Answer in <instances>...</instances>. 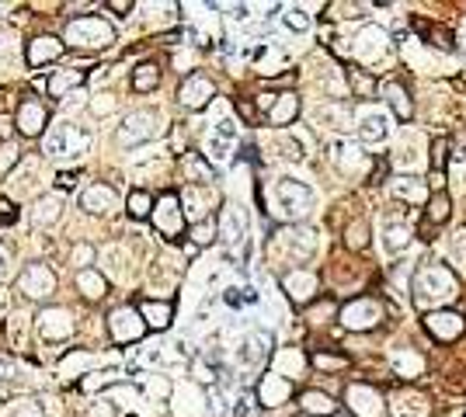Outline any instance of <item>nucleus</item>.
<instances>
[{
    "instance_id": "1",
    "label": "nucleus",
    "mask_w": 466,
    "mask_h": 417,
    "mask_svg": "<svg viewBox=\"0 0 466 417\" xmlns=\"http://www.w3.org/2000/svg\"><path fill=\"white\" fill-rule=\"evenodd\" d=\"M84 150H87V136L70 122L53 125V132L46 136V153L49 157H80Z\"/></svg>"
},
{
    "instance_id": "2",
    "label": "nucleus",
    "mask_w": 466,
    "mask_h": 417,
    "mask_svg": "<svg viewBox=\"0 0 466 417\" xmlns=\"http://www.w3.org/2000/svg\"><path fill=\"white\" fill-rule=\"evenodd\" d=\"M67 39H70L74 46L101 49V46H108L115 35H112V28H108L101 18H80V21H70V28H67Z\"/></svg>"
},
{
    "instance_id": "3",
    "label": "nucleus",
    "mask_w": 466,
    "mask_h": 417,
    "mask_svg": "<svg viewBox=\"0 0 466 417\" xmlns=\"http://www.w3.org/2000/svg\"><path fill=\"white\" fill-rule=\"evenodd\" d=\"M18 289L28 296V299H46L56 292V275L49 265H28L18 278Z\"/></svg>"
},
{
    "instance_id": "4",
    "label": "nucleus",
    "mask_w": 466,
    "mask_h": 417,
    "mask_svg": "<svg viewBox=\"0 0 466 417\" xmlns=\"http://www.w3.org/2000/svg\"><path fill=\"white\" fill-rule=\"evenodd\" d=\"M150 136H157V115H153V112H136V115H129L126 125L119 129V143H122V146H136V143H143V139H150Z\"/></svg>"
},
{
    "instance_id": "5",
    "label": "nucleus",
    "mask_w": 466,
    "mask_h": 417,
    "mask_svg": "<svg viewBox=\"0 0 466 417\" xmlns=\"http://www.w3.org/2000/svg\"><path fill=\"white\" fill-rule=\"evenodd\" d=\"M49 125V112H46V105L39 101V98H25L21 101V108H18V129L25 132V136H39L42 129Z\"/></svg>"
},
{
    "instance_id": "6",
    "label": "nucleus",
    "mask_w": 466,
    "mask_h": 417,
    "mask_svg": "<svg viewBox=\"0 0 466 417\" xmlns=\"http://www.w3.org/2000/svg\"><path fill=\"white\" fill-rule=\"evenodd\" d=\"M150 216H153V223H157L160 233H167V237H178V233H181V213H178V198H174V195L160 198V202L153 205Z\"/></svg>"
},
{
    "instance_id": "7",
    "label": "nucleus",
    "mask_w": 466,
    "mask_h": 417,
    "mask_svg": "<svg viewBox=\"0 0 466 417\" xmlns=\"http://www.w3.org/2000/svg\"><path fill=\"white\" fill-rule=\"evenodd\" d=\"M108 320H112V323H108L112 341L126 344V341H139V337H143V323L136 320V313H132V310H115Z\"/></svg>"
},
{
    "instance_id": "8",
    "label": "nucleus",
    "mask_w": 466,
    "mask_h": 417,
    "mask_svg": "<svg viewBox=\"0 0 466 417\" xmlns=\"http://www.w3.org/2000/svg\"><path fill=\"white\" fill-rule=\"evenodd\" d=\"M39 330L46 341H56V337H70L74 323H70V313L67 310H42L39 313Z\"/></svg>"
},
{
    "instance_id": "9",
    "label": "nucleus",
    "mask_w": 466,
    "mask_h": 417,
    "mask_svg": "<svg viewBox=\"0 0 466 417\" xmlns=\"http://www.w3.org/2000/svg\"><path fill=\"white\" fill-rule=\"evenodd\" d=\"M209 98H212V84L202 73H195V77L184 80V87H181V105L184 108H205Z\"/></svg>"
},
{
    "instance_id": "10",
    "label": "nucleus",
    "mask_w": 466,
    "mask_h": 417,
    "mask_svg": "<svg viewBox=\"0 0 466 417\" xmlns=\"http://www.w3.org/2000/svg\"><path fill=\"white\" fill-rule=\"evenodd\" d=\"M80 208H87V213H112L115 208V191L108 184H91L80 195Z\"/></svg>"
},
{
    "instance_id": "11",
    "label": "nucleus",
    "mask_w": 466,
    "mask_h": 417,
    "mask_svg": "<svg viewBox=\"0 0 466 417\" xmlns=\"http://www.w3.org/2000/svg\"><path fill=\"white\" fill-rule=\"evenodd\" d=\"M63 56V42L60 39H35L28 42V66H46V63H56Z\"/></svg>"
},
{
    "instance_id": "12",
    "label": "nucleus",
    "mask_w": 466,
    "mask_h": 417,
    "mask_svg": "<svg viewBox=\"0 0 466 417\" xmlns=\"http://www.w3.org/2000/svg\"><path fill=\"white\" fill-rule=\"evenodd\" d=\"M379 320V306L372 303V299H359V303H352L348 310H345V323L348 327H369V323H376Z\"/></svg>"
},
{
    "instance_id": "13",
    "label": "nucleus",
    "mask_w": 466,
    "mask_h": 417,
    "mask_svg": "<svg viewBox=\"0 0 466 417\" xmlns=\"http://www.w3.org/2000/svg\"><path fill=\"white\" fill-rule=\"evenodd\" d=\"M84 77H87V73H84V70H77V66H74V70H56V73H53V80H49V94H53V98H67V91L80 87V84H84Z\"/></svg>"
},
{
    "instance_id": "14",
    "label": "nucleus",
    "mask_w": 466,
    "mask_h": 417,
    "mask_svg": "<svg viewBox=\"0 0 466 417\" xmlns=\"http://www.w3.org/2000/svg\"><path fill=\"white\" fill-rule=\"evenodd\" d=\"M352 403H355V414H362V417H379L383 414V400L365 386H352Z\"/></svg>"
},
{
    "instance_id": "15",
    "label": "nucleus",
    "mask_w": 466,
    "mask_h": 417,
    "mask_svg": "<svg viewBox=\"0 0 466 417\" xmlns=\"http://www.w3.org/2000/svg\"><path fill=\"white\" fill-rule=\"evenodd\" d=\"M60 208H63V198H60V195L39 198V202H35V213H32V223H39V227L56 223V220H60Z\"/></svg>"
},
{
    "instance_id": "16",
    "label": "nucleus",
    "mask_w": 466,
    "mask_h": 417,
    "mask_svg": "<svg viewBox=\"0 0 466 417\" xmlns=\"http://www.w3.org/2000/svg\"><path fill=\"white\" fill-rule=\"evenodd\" d=\"M77 285H80V296H87V299H101L105 296V278L98 275V272H91V268H84L80 275H77Z\"/></svg>"
},
{
    "instance_id": "17",
    "label": "nucleus",
    "mask_w": 466,
    "mask_h": 417,
    "mask_svg": "<svg viewBox=\"0 0 466 417\" xmlns=\"http://www.w3.org/2000/svg\"><path fill=\"white\" fill-rule=\"evenodd\" d=\"M143 317H146V323L150 327H167L171 323V306L167 303H143Z\"/></svg>"
},
{
    "instance_id": "18",
    "label": "nucleus",
    "mask_w": 466,
    "mask_h": 417,
    "mask_svg": "<svg viewBox=\"0 0 466 417\" xmlns=\"http://www.w3.org/2000/svg\"><path fill=\"white\" fill-rule=\"evenodd\" d=\"M431 330L442 334V337H456L463 330V320L452 317V313H438V317H431Z\"/></svg>"
},
{
    "instance_id": "19",
    "label": "nucleus",
    "mask_w": 466,
    "mask_h": 417,
    "mask_svg": "<svg viewBox=\"0 0 466 417\" xmlns=\"http://www.w3.org/2000/svg\"><path fill=\"white\" fill-rule=\"evenodd\" d=\"M303 407L310 410V414H320V417H331L338 407L331 403V396H324V393H303Z\"/></svg>"
},
{
    "instance_id": "20",
    "label": "nucleus",
    "mask_w": 466,
    "mask_h": 417,
    "mask_svg": "<svg viewBox=\"0 0 466 417\" xmlns=\"http://www.w3.org/2000/svg\"><path fill=\"white\" fill-rule=\"evenodd\" d=\"M223 237L233 244L244 237V216L241 213H223Z\"/></svg>"
},
{
    "instance_id": "21",
    "label": "nucleus",
    "mask_w": 466,
    "mask_h": 417,
    "mask_svg": "<svg viewBox=\"0 0 466 417\" xmlns=\"http://www.w3.org/2000/svg\"><path fill=\"white\" fill-rule=\"evenodd\" d=\"M157 80H160V70H157L153 63L139 66V70H136V77H132L136 91H153V87H157Z\"/></svg>"
},
{
    "instance_id": "22",
    "label": "nucleus",
    "mask_w": 466,
    "mask_h": 417,
    "mask_svg": "<svg viewBox=\"0 0 466 417\" xmlns=\"http://www.w3.org/2000/svg\"><path fill=\"white\" fill-rule=\"evenodd\" d=\"M129 213H132L136 220L150 216V213H153V198H150L146 191H132V195H129Z\"/></svg>"
},
{
    "instance_id": "23",
    "label": "nucleus",
    "mask_w": 466,
    "mask_h": 417,
    "mask_svg": "<svg viewBox=\"0 0 466 417\" xmlns=\"http://www.w3.org/2000/svg\"><path fill=\"white\" fill-rule=\"evenodd\" d=\"M386 94H390V105L397 108V115H400V118H411V101H407V91H404V87H397V84H390V87H386Z\"/></svg>"
},
{
    "instance_id": "24",
    "label": "nucleus",
    "mask_w": 466,
    "mask_h": 417,
    "mask_svg": "<svg viewBox=\"0 0 466 417\" xmlns=\"http://www.w3.org/2000/svg\"><path fill=\"white\" fill-rule=\"evenodd\" d=\"M296 112H300L296 98H289V94H286V98H282V105H279V108L272 112V122H275V125H282V122H289V118H293Z\"/></svg>"
},
{
    "instance_id": "25",
    "label": "nucleus",
    "mask_w": 466,
    "mask_h": 417,
    "mask_svg": "<svg viewBox=\"0 0 466 417\" xmlns=\"http://www.w3.org/2000/svg\"><path fill=\"white\" fill-rule=\"evenodd\" d=\"M18 160H21V153H18L15 143H0V174H8Z\"/></svg>"
},
{
    "instance_id": "26",
    "label": "nucleus",
    "mask_w": 466,
    "mask_h": 417,
    "mask_svg": "<svg viewBox=\"0 0 466 417\" xmlns=\"http://www.w3.org/2000/svg\"><path fill=\"white\" fill-rule=\"evenodd\" d=\"M362 136H365V139H383V136H386V122H383V115H369L365 125H362Z\"/></svg>"
},
{
    "instance_id": "27",
    "label": "nucleus",
    "mask_w": 466,
    "mask_h": 417,
    "mask_svg": "<svg viewBox=\"0 0 466 417\" xmlns=\"http://www.w3.org/2000/svg\"><path fill=\"white\" fill-rule=\"evenodd\" d=\"M70 261L84 272V268L94 261V247H91V244H77V247H74V254H70Z\"/></svg>"
},
{
    "instance_id": "28",
    "label": "nucleus",
    "mask_w": 466,
    "mask_h": 417,
    "mask_svg": "<svg viewBox=\"0 0 466 417\" xmlns=\"http://www.w3.org/2000/svg\"><path fill=\"white\" fill-rule=\"evenodd\" d=\"M449 216V198L445 195H435V202H431V223H442Z\"/></svg>"
},
{
    "instance_id": "29",
    "label": "nucleus",
    "mask_w": 466,
    "mask_h": 417,
    "mask_svg": "<svg viewBox=\"0 0 466 417\" xmlns=\"http://www.w3.org/2000/svg\"><path fill=\"white\" fill-rule=\"evenodd\" d=\"M11 223H18V208L8 198H0V227H11Z\"/></svg>"
},
{
    "instance_id": "30",
    "label": "nucleus",
    "mask_w": 466,
    "mask_h": 417,
    "mask_svg": "<svg viewBox=\"0 0 466 417\" xmlns=\"http://www.w3.org/2000/svg\"><path fill=\"white\" fill-rule=\"evenodd\" d=\"M348 77H352V84H355V91H359V94H365V91H372V87H376V80H369L362 70H348Z\"/></svg>"
},
{
    "instance_id": "31",
    "label": "nucleus",
    "mask_w": 466,
    "mask_h": 417,
    "mask_svg": "<svg viewBox=\"0 0 466 417\" xmlns=\"http://www.w3.org/2000/svg\"><path fill=\"white\" fill-rule=\"evenodd\" d=\"M286 25H293L296 32H307L310 28V18H303V11H289L286 15Z\"/></svg>"
},
{
    "instance_id": "32",
    "label": "nucleus",
    "mask_w": 466,
    "mask_h": 417,
    "mask_svg": "<svg viewBox=\"0 0 466 417\" xmlns=\"http://www.w3.org/2000/svg\"><path fill=\"white\" fill-rule=\"evenodd\" d=\"M209 240H212V223L195 227V244H209Z\"/></svg>"
},
{
    "instance_id": "33",
    "label": "nucleus",
    "mask_w": 466,
    "mask_h": 417,
    "mask_svg": "<svg viewBox=\"0 0 466 417\" xmlns=\"http://www.w3.org/2000/svg\"><path fill=\"white\" fill-rule=\"evenodd\" d=\"M8 275H11V251L0 247V278H8Z\"/></svg>"
},
{
    "instance_id": "34",
    "label": "nucleus",
    "mask_w": 466,
    "mask_h": 417,
    "mask_svg": "<svg viewBox=\"0 0 466 417\" xmlns=\"http://www.w3.org/2000/svg\"><path fill=\"white\" fill-rule=\"evenodd\" d=\"M77 177H80L77 170H63V174L56 177V184H60V188H74V184H77Z\"/></svg>"
},
{
    "instance_id": "35",
    "label": "nucleus",
    "mask_w": 466,
    "mask_h": 417,
    "mask_svg": "<svg viewBox=\"0 0 466 417\" xmlns=\"http://www.w3.org/2000/svg\"><path fill=\"white\" fill-rule=\"evenodd\" d=\"M87 417H115V410H112V403H98V407H91Z\"/></svg>"
},
{
    "instance_id": "36",
    "label": "nucleus",
    "mask_w": 466,
    "mask_h": 417,
    "mask_svg": "<svg viewBox=\"0 0 466 417\" xmlns=\"http://www.w3.org/2000/svg\"><path fill=\"white\" fill-rule=\"evenodd\" d=\"M435 167H438V170L445 167V139H438V143H435Z\"/></svg>"
},
{
    "instance_id": "37",
    "label": "nucleus",
    "mask_w": 466,
    "mask_h": 417,
    "mask_svg": "<svg viewBox=\"0 0 466 417\" xmlns=\"http://www.w3.org/2000/svg\"><path fill=\"white\" fill-rule=\"evenodd\" d=\"M15 417H46V414H42V410H39L35 403H28V407H21V410H18Z\"/></svg>"
},
{
    "instance_id": "38",
    "label": "nucleus",
    "mask_w": 466,
    "mask_h": 417,
    "mask_svg": "<svg viewBox=\"0 0 466 417\" xmlns=\"http://www.w3.org/2000/svg\"><path fill=\"white\" fill-rule=\"evenodd\" d=\"M112 11H119V15H129L132 11V4H129V0H115V4H108Z\"/></svg>"
},
{
    "instance_id": "39",
    "label": "nucleus",
    "mask_w": 466,
    "mask_h": 417,
    "mask_svg": "<svg viewBox=\"0 0 466 417\" xmlns=\"http://www.w3.org/2000/svg\"><path fill=\"white\" fill-rule=\"evenodd\" d=\"M237 108H241V115H244L248 122H254V108H251L248 101H237Z\"/></svg>"
},
{
    "instance_id": "40",
    "label": "nucleus",
    "mask_w": 466,
    "mask_h": 417,
    "mask_svg": "<svg viewBox=\"0 0 466 417\" xmlns=\"http://www.w3.org/2000/svg\"><path fill=\"white\" fill-rule=\"evenodd\" d=\"M226 303H230V306H241V303H244V299H241V296H237V289H230V292H226Z\"/></svg>"
},
{
    "instance_id": "41",
    "label": "nucleus",
    "mask_w": 466,
    "mask_h": 417,
    "mask_svg": "<svg viewBox=\"0 0 466 417\" xmlns=\"http://www.w3.org/2000/svg\"><path fill=\"white\" fill-rule=\"evenodd\" d=\"M8 125H11V122H8L4 115H0V143H8Z\"/></svg>"
}]
</instances>
